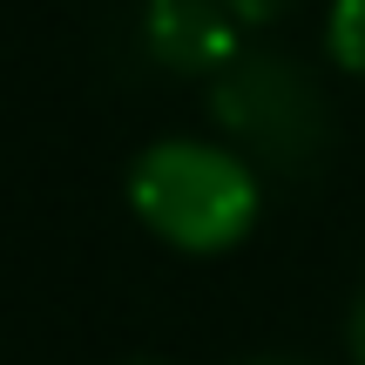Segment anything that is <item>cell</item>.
<instances>
[{"label": "cell", "mask_w": 365, "mask_h": 365, "mask_svg": "<svg viewBox=\"0 0 365 365\" xmlns=\"http://www.w3.org/2000/svg\"><path fill=\"white\" fill-rule=\"evenodd\" d=\"M129 203L163 244L217 257V250L244 244L257 223V176L244 156L210 143H156L129 163Z\"/></svg>", "instance_id": "cell-1"}, {"label": "cell", "mask_w": 365, "mask_h": 365, "mask_svg": "<svg viewBox=\"0 0 365 365\" xmlns=\"http://www.w3.org/2000/svg\"><path fill=\"white\" fill-rule=\"evenodd\" d=\"M149 54L176 75L237 61V14L217 0H149Z\"/></svg>", "instance_id": "cell-3"}, {"label": "cell", "mask_w": 365, "mask_h": 365, "mask_svg": "<svg viewBox=\"0 0 365 365\" xmlns=\"http://www.w3.org/2000/svg\"><path fill=\"white\" fill-rule=\"evenodd\" d=\"M135 365H156V359H135Z\"/></svg>", "instance_id": "cell-8"}, {"label": "cell", "mask_w": 365, "mask_h": 365, "mask_svg": "<svg viewBox=\"0 0 365 365\" xmlns=\"http://www.w3.org/2000/svg\"><path fill=\"white\" fill-rule=\"evenodd\" d=\"M352 365H365V284H359V304H352Z\"/></svg>", "instance_id": "cell-6"}, {"label": "cell", "mask_w": 365, "mask_h": 365, "mask_svg": "<svg viewBox=\"0 0 365 365\" xmlns=\"http://www.w3.org/2000/svg\"><path fill=\"white\" fill-rule=\"evenodd\" d=\"M250 365H298V359H250Z\"/></svg>", "instance_id": "cell-7"}, {"label": "cell", "mask_w": 365, "mask_h": 365, "mask_svg": "<svg viewBox=\"0 0 365 365\" xmlns=\"http://www.w3.org/2000/svg\"><path fill=\"white\" fill-rule=\"evenodd\" d=\"M223 135L244 149V163L277 176H312L325 163L331 143V115H325V88L298 68V54H237L210 88Z\"/></svg>", "instance_id": "cell-2"}, {"label": "cell", "mask_w": 365, "mask_h": 365, "mask_svg": "<svg viewBox=\"0 0 365 365\" xmlns=\"http://www.w3.org/2000/svg\"><path fill=\"white\" fill-rule=\"evenodd\" d=\"M217 7H230L237 21H277V14H284L291 0H217Z\"/></svg>", "instance_id": "cell-5"}, {"label": "cell", "mask_w": 365, "mask_h": 365, "mask_svg": "<svg viewBox=\"0 0 365 365\" xmlns=\"http://www.w3.org/2000/svg\"><path fill=\"white\" fill-rule=\"evenodd\" d=\"M325 54H331L339 68H352V75H365V0H331Z\"/></svg>", "instance_id": "cell-4"}]
</instances>
